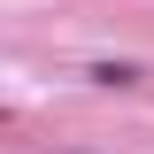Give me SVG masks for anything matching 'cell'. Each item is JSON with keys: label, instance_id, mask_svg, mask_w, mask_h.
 Here are the masks:
<instances>
[{"label": "cell", "instance_id": "obj_2", "mask_svg": "<svg viewBox=\"0 0 154 154\" xmlns=\"http://www.w3.org/2000/svg\"><path fill=\"white\" fill-rule=\"evenodd\" d=\"M0 123H8V100H0Z\"/></svg>", "mask_w": 154, "mask_h": 154}, {"label": "cell", "instance_id": "obj_1", "mask_svg": "<svg viewBox=\"0 0 154 154\" xmlns=\"http://www.w3.org/2000/svg\"><path fill=\"white\" fill-rule=\"evenodd\" d=\"M77 77H85L93 93H139V85H146L154 69H146V62H131V54H93Z\"/></svg>", "mask_w": 154, "mask_h": 154}, {"label": "cell", "instance_id": "obj_3", "mask_svg": "<svg viewBox=\"0 0 154 154\" xmlns=\"http://www.w3.org/2000/svg\"><path fill=\"white\" fill-rule=\"evenodd\" d=\"M62 154H85V146H62Z\"/></svg>", "mask_w": 154, "mask_h": 154}]
</instances>
